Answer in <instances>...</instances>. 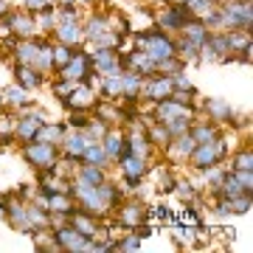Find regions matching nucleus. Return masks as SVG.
I'll use <instances>...</instances> for the list:
<instances>
[{
  "label": "nucleus",
  "instance_id": "13",
  "mask_svg": "<svg viewBox=\"0 0 253 253\" xmlns=\"http://www.w3.org/2000/svg\"><path fill=\"white\" fill-rule=\"evenodd\" d=\"M6 20H9L11 31L17 37H31L34 34V20H28L26 14H6Z\"/></svg>",
  "mask_w": 253,
  "mask_h": 253
},
{
  "label": "nucleus",
  "instance_id": "1",
  "mask_svg": "<svg viewBox=\"0 0 253 253\" xmlns=\"http://www.w3.org/2000/svg\"><path fill=\"white\" fill-rule=\"evenodd\" d=\"M138 45L144 48L146 56L155 59V62L169 59V56H177V45L166 34H158V31H152V34H138Z\"/></svg>",
  "mask_w": 253,
  "mask_h": 253
},
{
  "label": "nucleus",
  "instance_id": "33",
  "mask_svg": "<svg viewBox=\"0 0 253 253\" xmlns=\"http://www.w3.org/2000/svg\"><path fill=\"white\" fill-rule=\"evenodd\" d=\"M189 135L194 138L197 144H206V141H211V138L217 135V129H214L211 124H206V126H197V129H194V132H189Z\"/></svg>",
  "mask_w": 253,
  "mask_h": 253
},
{
  "label": "nucleus",
  "instance_id": "28",
  "mask_svg": "<svg viewBox=\"0 0 253 253\" xmlns=\"http://www.w3.org/2000/svg\"><path fill=\"white\" fill-rule=\"evenodd\" d=\"M225 45L234 48V51H245V48H251V40H248V34H236V31H231V34L225 37Z\"/></svg>",
  "mask_w": 253,
  "mask_h": 253
},
{
  "label": "nucleus",
  "instance_id": "25",
  "mask_svg": "<svg viewBox=\"0 0 253 253\" xmlns=\"http://www.w3.org/2000/svg\"><path fill=\"white\" fill-rule=\"evenodd\" d=\"M90 62H96V68H99V71H104V73L113 71V68L118 65V62H116V56H113V51H99V54L93 56Z\"/></svg>",
  "mask_w": 253,
  "mask_h": 253
},
{
  "label": "nucleus",
  "instance_id": "46",
  "mask_svg": "<svg viewBox=\"0 0 253 253\" xmlns=\"http://www.w3.org/2000/svg\"><path fill=\"white\" fill-rule=\"evenodd\" d=\"M45 3H51V0H45Z\"/></svg>",
  "mask_w": 253,
  "mask_h": 253
},
{
  "label": "nucleus",
  "instance_id": "6",
  "mask_svg": "<svg viewBox=\"0 0 253 253\" xmlns=\"http://www.w3.org/2000/svg\"><path fill=\"white\" fill-rule=\"evenodd\" d=\"M219 17H222V23H225V26H242V28H251V3H248V0H245V3H234V6H231V9H225V14H219Z\"/></svg>",
  "mask_w": 253,
  "mask_h": 253
},
{
  "label": "nucleus",
  "instance_id": "43",
  "mask_svg": "<svg viewBox=\"0 0 253 253\" xmlns=\"http://www.w3.org/2000/svg\"><path fill=\"white\" fill-rule=\"evenodd\" d=\"M3 14H6V3H3V0H0V17H3Z\"/></svg>",
  "mask_w": 253,
  "mask_h": 253
},
{
  "label": "nucleus",
  "instance_id": "21",
  "mask_svg": "<svg viewBox=\"0 0 253 253\" xmlns=\"http://www.w3.org/2000/svg\"><path fill=\"white\" fill-rule=\"evenodd\" d=\"M138 87H141L138 73H124V76H121V93H126L129 99H135L138 96Z\"/></svg>",
  "mask_w": 253,
  "mask_h": 253
},
{
  "label": "nucleus",
  "instance_id": "35",
  "mask_svg": "<svg viewBox=\"0 0 253 253\" xmlns=\"http://www.w3.org/2000/svg\"><path fill=\"white\" fill-rule=\"evenodd\" d=\"M253 166V158H251V152H248V149H245V152H239L234 158V169H251Z\"/></svg>",
  "mask_w": 253,
  "mask_h": 253
},
{
  "label": "nucleus",
  "instance_id": "27",
  "mask_svg": "<svg viewBox=\"0 0 253 253\" xmlns=\"http://www.w3.org/2000/svg\"><path fill=\"white\" fill-rule=\"evenodd\" d=\"M126 149H129V155L144 158V155L149 152V141H146V135H132V141L126 144Z\"/></svg>",
  "mask_w": 253,
  "mask_h": 253
},
{
  "label": "nucleus",
  "instance_id": "26",
  "mask_svg": "<svg viewBox=\"0 0 253 253\" xmlns=\"http://www.w3.org/2000/svg\"><path fill=\"white\" fill-rule=\"evenodd\" d=\"M194 149H197V141H194L191 135H186V132H183V135H177V146H174V152L180 155V158H189Z\"/></svg>",
  "mask_w": 253,
  "mask_h": 253
},
{
  "label": "nucleus",
  "instance_id": "7",
  "mask_svg": "<svg viewBox=\"0 0 253 253\" xmlns=\"http://www.w3.org/2000/svg\"><path fill=\"white\" fill-rule=\"evenodd\" d=\"M121 161V172L126 174V180H129V186H138V177H144V172H146V163H144V158H138V155H121L118 158Z\"/></svg>",
  "mask_w": 253,
  "mask_h": 253
},
{
  "label": "nucleus",
  "instance_id": "9",
  "mask_svg": "<svg viewBox=\"0 0 253 253\" xmlns=\"http://www.w3.org/2000/svg\"><path fill=\"white\" fill-rule=\"evenodd\" d=\"M180 116H191L189 107H183L180 101L174 99H166V101H158V121H172V118H180Z\"/></svg>",
  "mask_w": 253,
  "mask_h": 253
},
{
  "label": "nucleus",
  "instance_id": "36",
  "mask_svg": "<svg viewBox=\"0 0 253 253\" xmlns=\"http://www.w3.org/2000/svg\"><path fill=\"white\" fill-rule=\"evenodd\" d=\"M71 51H68V48H56V51H54V65H59V68H65V65H68V62H71Z\"/></svg>",
  "mask_w": 253,
  "mask_h": 253
},
{
  "label": "nucleus",
  "instance_id": "32",
  "mask_svg": "<svg viewBox=\"0 0 253 253\" xmlns=\"http://www.w3.org/2000/svg\"><path fill=\"white\" fill-rule=\"evenodd\" d=\"M79 177H84V180H87V183H93V186H99V183H104V172H101V169H96V163H90V166H84V172H82Z\"/></svg>",
  "mask_w": 253,
  "mask_h": 253
},
{
  "label": "nucleus",
  "instance_id": "31",
  "mask_svg": "<svg viewBox=\"0 0 253 253\" xmlns=\"http://www.w3.org/2000/svg\"><path fill=\"white\" fill-rule=\"evenodd\" d=\"M84 158L90 163H104V158H107V152H104V146H99V144H87V149H84Z\"/></svg>",
  "mask_w": 253,
  "mask_h": 253
},
{
  "label": "nucleus",
  "instance_id": "12",
  "mask_svg": "<svg viewBox=\"0 0 253 253\" xmlns=\"http://www.w3.org/2000/svg\"><path fill=\"white\" fill-rule=\"evenodd\" d=\"M118 219H121V225L126 228H135L144 222V208L138 206V203H129V206L121 208V214H118Z\"/></svg>",
  "mask_w": 253,
  "mask_h": 253
},
{
  "label": "nucleus",
  "instance_id": "42",
  "mask_svg": "<svg viewBox=\"0 0 253 253\" xmlns=\"http://www.w3.org/2000/svg\"><path fill=\"white\" fill-rule=\"evenodd\" d=\"M71 126L73 129H84V126H87V118L84 116H71Z\"/></svg>",
  "mask_w": 253,
  "mask_h": 253
},
{
  "label": "nucleus",
  "instance_id": "40",
  "mask_svg": "<svg viewBox=\"0 0 253 253\" xmlns=\"http://www.w3.org/2000/svg\"><path fill=\"white\" fill-rule=\"evenodd\" d=\"M14 124H17V121H14V118H0V135H11V132H14Z\"/></svg>",
  "mask_w": 253,
  "mask_h": 253
},
{
  "label": "nucleus",
  "instance_id": "2",
  "mask_svg": "<svg viewBox=\"0 0 253 253\" xmlns=\"http://www.w3.org/2000/svg\"><path fill=\"white\" fill-rule=\"evenodd\" d=\"M225 152H228L225 141H214V138H211L206 144H197V149H194L189 158L197 163V169H208V166H214L219 158H225Z\"/></svg>",
  "mask_w": 253,
  "mask_h": 253
},
{
  "label": "nucleus",
  "instance_id": "10",
  "mask_svg": "<svg viewBox=\"0 0 253 253\" xmlns=\"http://www.w3.org/2000/svg\"><path fill=\"white\" fill-rule=\"evenodd\" d=\"M42 126V116H26L23 121H17V135L23 138V141H34V135H37V129Z\"/></svg>",
  "mask_w": 253,
  "mask_h": 253
},
{
  "label": "nucleus",
  "instance_id": "14",
  "mask_svg": "<svg viewBox=\"0 0 253 253\" xmlns=\"http://www.w3.org/2000/svg\"><path fill=\"white\" fill-rule=\"evenodd\" d=\"M14 73H17V84L23 87V90H26V87H37V84L42 82V76H40L31 65H17V71Z\"/></svg>",
  "mask_w": 253,
  "mask_h": 253
},
{
  "label": "nucleus",
  "instance_id": "34",
  "mask_svg": "<svg viewBox=\"0 0 253 253\" xmlns=\"http://www.w3.org/2000/svg\"><path fill=\"white\" fill-rule=\"evenodd\" d=\"M3 99L9 101V104H23V101H26V90H23V87H6V93H3Z\"/></svg>",
  "mask_w": 253,
  "mask_h": 253
},
{
  "label": "nucleus",
  "instance_id": "20",
  "mask_svg": "<svg viewBox=\"0 0 253 253\" xmlns=\"http://www.w3.org/2000/svg\"><path fill=\"white\" fill-rule=\"evenodd\" d=\"M208 113L214 116V121H228V118L234 116L231 104H225V101H219V99H211V101H208Z\"/></svg>",
  "mask_w": 253,
  "mask_h": 253
},
{
  "label": "nucleus",
  "instance_id": "8",
  "mask_svg": "<svg viewBox=\"0 0 253 253\" xmlns=\"http://www.w3.org/2000/svg\"><path fill=\"white\" fill-rule=\"evenodd\" d=\"M172 87H174V84H172L169 76H155V79L144 87V96H146V99H152V101H163V99H169Z\"/></svg>",
  "mask_w": 253,
  "mask_h": 253
},
{
  "label": "nucleus",
  "instance_id": "19",
  "mask_svg": "<svg viewBox=\"0 0 253 253\" xmlns=\"http://www.w3.org/2000/svg\"><path fill=\"white\" fill-rule=\"evenodd\" d=\"M48 208L56 211V214H71V200L65 197L62 191H54V194H48Z\"/></svg>",
  "mask_w": 253,
  "mask_h": 253
},
{
  "label": "nucleus",
  "instance_id": "29",
  "mask_svg": "<svg viewBox=\"0 0 253 253\" xmlns=\"http://www.w3.org/2000/svg\"><path fill=\"white\" fill-rule=\"evenodd\" d=\"M107 31L110 28H107V20L104 17H93L90 26H87V37H90V40H99V37H104Z\"/></svg>",
  "mask_w": 253,
  "mask_h": 253
},
{
  "label": "nucleus",
  "instance_id": "47",
  "mask_svg": "<svg viewBox=\"0 0 253 253\" xmlns=\"http://www.w3.org/2000/svg\"><path fill=\"white\" fill-rule=\"evenodd\" d=\"M180 3H183V0H180Z\"/></svg>",
  "mask_w": 253,
  "mask_h": 253
},
{
  "label": "nucleus",
  "instance_id": "5",
  "mask_svg": "<svg viewBox=\"0 0 253 253\" xmlns=\"http://www.w3.org/2000/svg\"><path fill=\"white\" fill-rule=\"evenodd\" d=\"M56 245L65 248V251H93V245L87 242L76 228H62V231H56Z\"/></svg>",
  "mask_w": 253,
  "mask_h": 253
},
{
  "label": "nucleus",
  "instance_id": "11",
  "mask_svg": "<svg viewBox=\"0 0 253 253\" xmlns=\"http://www.w3.org/2000/svg\"><path fill=\"white\" fill-rule=\"evenodd\" d=\"M56 37H59V42H65V45H76L82 40V28L76 20H65L62 26H59V31H56Z\"/></svg>",
  "mask_w": 253,
  "mask_h": 253
},
{
  "label": "nucleus",
  "instance_id": "38",
  "mask_svg": "<svg viewBox=\"0 0 253 253\" xmlns=\"http://www.w3.org/2000/svg\"><path fill=\"white\" fill-rule=\"evenodd\" d=\"M138 245H141V236L132 234V236H126L124 242H118L116 248H118V251H132V248H138Z\"/></svg>",
  "mask_w": 253,
  "mask_h": 253
},
{
  "label": "nucleus",
  "instance_id": "23",
  "mask_svg": "<svg viewBox=\"0 0 253 253\" xmlns=\"http://www.w3.org/2000/svg\"><path fill=\"white\" fill-rule=\"evenodd\" d=\"M37 42H23V45H17V59H20V65H34V59H37Z\"/></svg>",
  "mask_w": 253,
  "mask_h": 253
},
{
  "label": "nucleus",
  "instance_id": "39",
  "mask_svg": "<svg viewBox=\"0 0 253 253\" xmlns=\"http://www.w3.org/2000/svg\"><path fill=\"white\" fill-rule=\"evenodd\" d=\"M177 194H180L183 200H194V186L186 183V180H180V183H177Z\"/></svg>",
  "mask_w": 253,
  "mask_h": 253
},
{
  "label": "nucleus",
  "instance_id": "3",
  "mask_svg": "<svg viewBox=\"0 0 253 253\" xmlns=\"http://www.w3.org/2000/svg\"><path fill=\"white\" fill-rule=\"evenodd\" d=\"M87 71H90V56H87V54L71 56V62L65 65V68H59V73H62L65 82H84Z\"/></svg>",
  "mask_w": 253,
  "mask_h": 253
},
{
  "label": "nucleus",
  "instance_id": "24",
  "mask_svg": "<svg viewBox=\"0 0 253 253\" xmlns=\"http://www.w3.org/2000/svg\"><path fill=\"white\" fill-rule=\"evenodd\" d=\"M65 144H68V155H84V149H87V135H71V138H65Z\"/></svg>",
  "mask_w": 253,
  "mask_h": 253
},
{
  "label": "nucleus",
  "instance_id": "17",
  "mask_svg": "<svg viewBox=\"0 0 253 253\" xmlns=\"http://www.w3.org/2000/svg\"><path fill=\"white\" fill-rule=\"evenodd\" d=\"M104 152H107L110 158H121V155H126L129 149H126V141L121 135H107L104 138Z\"/></svg>",
  "mask_w": 253,
  "mask_h": 253
},
{
  "label": "nucleus",
  "instance_id": "45",
  "mask_svg": "<svg viewBox=\"0 0 253 253\" xmlns=\"http://www.w3.org/2000/svg\"><path fill=\"white\" fill-rule=\"evenodd\" d=\"M65 3H68V6H71V3H73V0H65ZM79 3H82V0H79Z\"/></svg>",
  "mask_w": 253,
  "mask_h": 253
},
{
  "label": "nucleus",
  "instance_id": "22",
  "mask_svg": "<svg viewBox=\"0 0 253 253\" xmlns=\"http://www.w3.org/2000/svg\"><path fill=\"white\" fill-rule=\"evenodd\" d=\"M34 141H45V144H51V141H62V126H40L37 129Z\"/></svg>",
  "mask_w": 253,
  "mask_h": 253
},
{
  "label": "nucleus",
  "instance_id": "18",
  "mask_svg": "<svg viewBox=\"0 0 253 253\" xmlns=\"http://www.w3.org/2000/svg\"><path fill=\"white\" fill-rule=\"evenodd\" d=\"M68 104H71V107H90L93 104V90L90 87H84V84H82L79 90H76V87H73V93H71V101H68Z\"/></svg>",
  "mask_w": 253,
  "mask_h": 253
},
{
  "label": "nucleus",
  "instance_id": "41",
  "mask_svg": "<svg viewBox=\"0 0 253 253\" xmlns=\"http://www.w3.org/2000/svg\"><path fill=\"white\" fill-rule=\"evenodd\" d=\"M28 11H42L45 9V0H23Z\"/></svg>",
  "mask_w": 253,
  "mask_h": 253
},
{
  "label": "nucleus",
  "instance_id": "30",
  "mask_svg": "<svg viewBox=\"0 0 253 253\" xmlns=\"http://www.w3.org/2000/svg\"><path fill=\"white\" fill-rule=\"evenodd\" d=\"M34 65H40V68H51V65H54V48L51 45H40L37 48Z\"/></svg>",
  "mask_w": 253,
  "mask_h": 253
},
{
  "label": "nucleus",
  "instance_id": "16",
  "mask_svg": "<svg viewBox=\"0 0 253 253\" xmlns=\"http://www.w3.org/2000/svg\"><path fill=\"white\" fill-rule=\"evenodd\" d=\"M68 217H71V225L76 228V231H79L82 236H84V239H90V236H96V225H93V219H87V217H82V214H68Z\"/></svg>",
  "mask_w": 253,
  "mask_h": 253
},
{
  "label": "nucleus",
  "instance_id": "44",
  "mask_svg": "<svg viewBox=\"0 0 253 253\" xmlns=\"http://www.w3.org/2000/svg\"><path fill=\"white\" fill-rule=\"evenodd\" d=\"M3 211H6V208H3V206H0V217H3Z\"/></svg>",
  "mask_w": 253,
  "mask_h": 253
},
{
  "label": "nucleus",
  "instance_id": "15",
  "mask_svg": "<svg viewBox=\"0 0 253 253\" xmlns=\"http://www.w3.org/2000/svg\"><path fill=\"white\" fill-rule=\"evenodd\" d=\"M183 31H186V40L189 42H194V45H203V42H208V28L203 26V23H186L183 26Z\"/></svg>",
  "mask_w": 253,
  "mask_h": 253
},
{
  "label": "nucleus",
  "instance_id": "37",
  "mask_svg": "<svg viewBox=\"0 0 253 253\" xmlns=\"http://www.w3.org/2000/svg\"><path fill=\"white\" fill-rule=\"evenodd\" d=\"M84 129H87L93 138H104V135H107V126L101 124V121H93V124H87Z\"/></svg>",
  "mask_w": 253,
  "mask_h": 253
},
{
  "label": "nucleus",
  "instance_id": "4",
  "mask_svg": "<svg viewBox=\"0 0 253 253\" xmlns=\"http://www.w3.org/2000/svg\"><path fill=\"white\" fill-rule=\"evenodd\" d=\"M54 146L45 144V141H34V144L26 146V158L31 163H37V166H45V169H51L54 166Z\"/></svg>",
  "mask_w": 253,
  "mask_h": 253
}]
</instances>
